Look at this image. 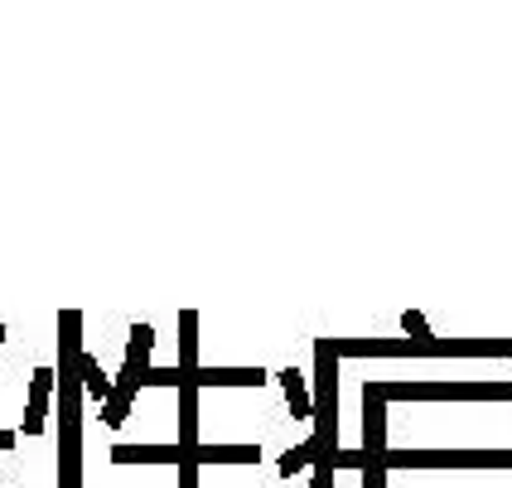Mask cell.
Masks as SVG:
<instances>
[{
  "label": "cell",
  "instance_id": "obj_1",
  "mask_svg": "<svg viewBox=\"0 0 512 488\" xmlns=\"http://www.w3.org/2000/svg\"><path fill=\"white\" fill-rule=\"evenodd\" d=\"M387 402H512V382H382Z\"/></svg>",
  "mask_w": 512,
  "mask_h": 488
},
{
  "label": "cell",
  "instance_id": "obj_2",
  "mask_svg": "<svg viewBox=\"0 0 512 488\" xmlns=\"http://www.w3.org/2000/svg\"><path fill=\"white\" fill-rule=\"evenodd\" d=\"M382 469H512V450H387Z\"/></svg>",
  "mask_w": 512,
  "mask_h": 488
},
{
  "label": "cell",
  "instance_id": "obj_3",
  "mask_svg": "<svg viewBox=\"0 0 512 488\" xmlns=\"http://www.w3.org/2000/svg\"><path fill=\"white\" fill-rule=\"evenodd\" d=\"M150 348H155V329H150V324H136V329H131V344H126V368H121V377H116L112 402L102 406V421H107V426H121V421H126V406H131V397H136V387H145Z\"/></svg>",
  "mask_w": 512,
  "mask_h": 488
},
{
  "label": "cell",
  "instance_id": "obj_4",
  "mask_svg": "<svg viewBox=\"0 0 512 488\" xmlns=\"http://www.w3.org/2000/svg\"><path fill=\"white\" fill-rule=\"evenodd\" d=\"M58 377L49 368H39V373L29 377V411H25V435H39L44 431V411H49V392H54Z\"/></svg>",
  "mask_w": 512,
  "mask_h": 488
},
{
  "label": "cell",
  "instance_id": "obj_5",
  "mask_svg": "<svg viewBox=\"0 0 512 488\" xmlns=\"http://www.w3.org/2000/svg\"><path fill=\"white\" fill-rule=\"evenodd\" d=\"M194 382L199 387H261L266 373L261 368H199Z\"/></svg>",
  "mask_w": 512,
  "mask_h": 488
},
{
  "label": "cell",
  "instance_id": "obj_6",
  "mask_svg": "<svg viewBox=\"0 0 512 488\" xmlns=\"http://www.w3.org/2000/svg\"><path fill=\"white\" fill-rule=\"evenodd\" d=\"M194 460L199 464H256L261 460V445H194Z\"/></svg>",
  "mask_w": 512,
  "mask_h": 488
},
{
  "label": "cell",
  "instance_id": "obj_7",
  "mask_svg": "<svg viewBox=\"0 0 512 488\" xmlns=\"http://www.w3.org/2000/svg\"><path fill=\"white\" fill-rule=\"evenodd\" d=\"M78 373H83V392L87 397H92V402H112V382H107V377H102V368H97V358H92V353H83V358H78Z\"/></svg>",
  "mask_w": 512,
  "mask_h": 488
},
{
  "label": "cell",
  "instance_id": "obj_8",
  "mask_svg": "<svg viewBox=\"0 0 512 488\" xmlns=\"http://www.w3.org/2000/svg\"><path fill=\"white\" fill-rule=\"evenodd\" d=\"M281 382H285V402L295 411V421H314V402H310V392H305V377L295 373V368H285Z\"/></svg>",
  "mask_w": 512,
  "mask_h": 488
},
{
  "label": "cell",
  "instance_id": "obj_9",
  "mask_svg": "<svg viewBox=\"0 0 512 488\" xmlns=\"http://www.w3.org/2000/svg\"><path fill=\"white\" fill-rule=\"evenodd\" d=\"M401 329H406V334H411L416 344H426V339H430V329H426V315H421V310H406V315H401Z\"/></svg>",
  "mask_w": 512,
  "mask_h": 488
},
{
  "label": "cell",
  "instance_id": "obj_10",
  "mask_svg": "<svg viewBox=\"0 0 512 488\" xmlns=\"http://www.w3.org/2000/svg\"><path fill=\"white\" fill-rule=\"evenodd\" d=\"M305 464H314V450H310V445H300V450H290V455H285V460H281V474H285V479H290V474H295V469H305Z\"/></svg>",
  "mask_w": 512,
  "mask_h": 488
},
{
  "label": "cell",
  "instance_id": "obj_11",
  "mask_svg": "<svg viewBox=\"0 0 512 488\" xmlns=\"http://www.w3.org/2000/svg\"><path fill=\"white\" fill-rule=\"evenodd\" d=\"M334 484V464H314V488H329Z\"/></svg>",
  "mask_w": 512,
  "mask_h": 488
}]
</instances>
